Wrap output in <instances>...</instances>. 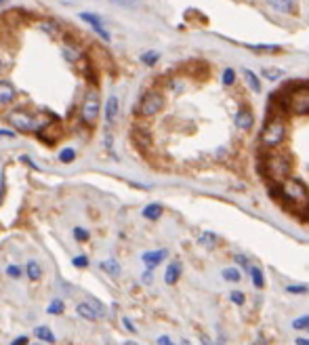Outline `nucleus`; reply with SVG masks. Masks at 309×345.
Returning a JSON list of instances; mask_svg holds the SVG:
<instances>
[{"mask_svg": "<svg viewBox=\"0 0 309 345\" xmlns=\"http://www.w3.org/2000/svg\"><path fill=\"white\" fill-rule=\"evenodd\" d=\"M13 345H28V339H26V337H22V339H15V341H13Z\"/></svg>", "mask_w": 309, "mask_h": 345, "instance_id": "nucleus-31", "label": "nucleus"}, {"mask_svg": "<svg viewBox=\"0 0 309 345\" xmlns=\"http://www.w3.org/2000/svg\"><path fill=\"white\" fill-rule=\"evenodd\" d=\"M230 299H232V301L236 303V306H244V301H246V297L242 295V292H240V290H234V292H232V295H230Z\"/></svg>", "mask_w": 309, "mask_h": 345, "instance_id": "nucleus-22", "label": "nucleus"}, {"mask_svg": "<svg viewBox=\"0 0 309 345\" xmlns=\"http://www.w3.org/2000/svg\"><path fill=\"white\" fill-rule=\"evenodd\" d=\"M126 345H135V343H126Z\"/></svg>", "mask_w": 309, "mask_h": 345, "instance_id": "nucleus-33", "label": "nucleus"}, {"mask_svg": "<svg viewBox=\"0 0 309 345\" xmlns=\"http://www.w3.org/2000/svg\"><path fill=\"white\" fill-rule=\"evenodd\" d=\"M164 257H166V250H156V252H146V255H143V261L148 263V270H154Z\"/></svg>", "mask_w": 309, "mask_h": 345, "instance_id": "nucleus-9", "label": "nucleus"}, {"mask_svg": "<svg viewBox=\"0 0 309 345\" xmlns=\"http://www.w3.org/2000/svg\"><path fill=\"white\" fill-rule=\"evenodd\" d=\"M236 82V72L232 68H225V72H223V84L225 86H232Z\"/></svg>", "mask_w": 309, "mask_h": 345, "instance_id": "nucleus-19", "label": "nucleus"}, {"mask_svg": "<svg viewBox=\"0 0 309 345\" xmlns=\"http://www.w3.org/2000/svg\"><path fill=\"white\" fill-rule=\"evenodd\" d=\"M28 276L32 278V280H38L40 278V268L36 266V263H30V266H28Z\"/></svg>", "mask_w": 309, "mask_h": 345, "instance_id": "nucleus-21", "label": "nucleus"}, {"mask_svg": "<svg viewBox=\"0 0 309 345\" xmlns=\"http://www.w3.org/2000/svg\"><path fill=\"white\" fill-rule=\"evenodd\" d=\"M244 80H246V86H248L252 93H261V80L252 70H244Z\"/></svg>", "mask_w": 309, "mask_h": 345, "instance_id": "nucleus-7", "label": "nucleus"}, {"mask_svg": "<svg viewBox=\"0 0 309 345\" xmlns=\"http://www.w3.org/2000/svg\"><path fill=\"white\" fill-rule=\"evenodd\" d=\"M286 130H288V126H286L284 116H280V114L272 116L265 122V126L261 128V141H263L267 148H276V146H280L282 141H284Z\"/></svg>", "mask_w": 309, "mask_h": 345, "instance_id": "nucleus-4", "label": "nucleus"}, {"mask_svg": "<svg viewBox=\"0 0 309 345\" xmlns=\"http://www.w3.org/2000/svg\"><path fill=\"white\" fill-rule=\"evenodd\" d=\"M143 215H146L148 219H158L160 215H162V206H158V204H152V206H148L146 210H143Z\"/></svg>", "mask_w": 309, "mask_h": 345, "instance_id": "nucleus-16", "label": "nucleus"}, {"mask_svg": "<svg viewBox=\"0 0 309 345\" xmlns=\"http://www.w3.org/2000/svg\"><path fill=\"white\" fill-rule=\"evenodd\" d=\"M286 108L294 116L309 114V86H298L288 90L286 95Z\"/></svg>", "mask_w": 309, "mask_h": 345, "instance_id": "nucleus-5", "label": "nucleus"}, {"mask_svg": "<svg viewBox=\"0 0 309 345\" xmlns=\"http://www.w3.org/2000/svg\"><path fill=\"white\" fill-rule=\"evenodd\" d=\"M246 48L256 50V53H265V55H276L282 50V46H278V44H246Z\"/></svg>", "mask_w": 309, "mask_h": 345, "instance_id": "nucleus-11", "label": "nucleus"}, {"mask_svg": "<svg viewBox=\"0 0 309 345\" xmlns=\"http://www.w3.org/2000/svg\"><path fill=\"white\" fill-rule=\"evenodd\" d=\"M252 122H254V116H252V112L248 108H242L234 118L236 128H240V130H248L252 126Z\"/></svg>", "mask_w": 309, "mask_h": 345, "instance_id": "nucleus-6", "label": "nucleus"}, {"mask_svg": "<svg viewBox=\"0 0 309 345\" xmlns=\"http://www.w3.org/2000/svg\"><path fill=\"white\" fill-rule=\"evenodd\" d=\"M74 263L82 268V266H86V263H88V259H86V257H78V259H74Z\"/></svg>", "mask_w": 309, "mask_h": 345, "instance_id": "nucleus-29", "label": "nucleus"}, {"mask_svg": "<svg viewBox=\"0 0 309 345\" xmlns=\"http://www.w3.org/2000/svg\"><path fill=\"white\" fill-rule=\"evenodd\" d=\"M248 272H250V278H252L254 288H263L265 286V276H263L261 268H248Z\"/></svg>", "mask_w": 309, "mask_h": 345, "instance_id": "nucleus-13", "label": "nucleus"}, {"mask_svg": "<svg viewBox=\"0 0 309 345\" xmlns=\"http://www.w3.org/2000/svg\"><path fill=\"white\" fill-rule=\"evenodd\" d=\"M101 268L106 270L108 274H112V276H116V274H120V268H118V263H116V261H106V263H101Z\"/></svg>", "mask_w": 309, "mask_h": 345, "instance_id": "nucleus-20", "label": "nucleus"}, {"mask_svg": "<svg viewBox=\"0 0 309 345\" xmlns=\"http://www.w3.org/2000/svg\"><path fill=\"white\" fill-rule=\"evenodd\" d=\"M263 78H267V80H278V78H282L284 76V70H280V68H263Z\"/></svg>", "mask_w": 309, "mask_h": 345, "instance_id": "nucleus-15", "label": "nucleus"}, {"mask_svg": "<svg viewBox=\"0 0 309 345\" xmlns=\"http://www.w3.org/2000/svg\"><path fill=\"white\" fill-rule=\"evenodd\" d=\"M34 334H36L38 339L46 341V343H55V334H53V330H50L48 326H36Z\"/></svg>", "mask_w": 309, "mask_h": 345, "instance_id": "nucleus-14", "label": "nucleus"}, {"mask_svg": "<svg viewBox=\"0 0 309 345\" xmlns=\"http://www.w3.org/2000/svg\"><path fill=\"white\" fill-rule=\"evenodd\" d=\"M38 345H40V343H38Z\"/></svg>", "mask_w": 309, "mask_h": 345, "instance_id": "nucleus-34", "label": "nucleus"}, {"mask_svg": "<svg viewBox=\"0 0 309 345\" xmlns=\"http://www.w3.org/2000/svg\"><path fill=\"white\" fill-rule=\"evenodd\" d=\"M6 274H8V276H11V278H22V268H17V266H11V268H6Z\"/></svg>", "mask_w": 309, "mask_h": 345, "instance_id": "nucleus-24", "label": "nucleus"}, {"mask_svg": "<svg viewBox=\"0 0 309 345\" xmlns=\"http://www.w3.org/2000/svg\"><path fill=\"white\" fill-rule=\"evenodd\" d=\"M292 328H296V330H309V316H301V318L292 320Z\"/></svg>", "mask_w": 309, "mask_h": 345, "instance_id": "nucleus-18", "label": "nucleus"}, {"mask_svg": "<svg viewBox=\"0 0 309 345\" xmlns=\"http://www.w3.org/2000/svg\"><path fill=\"white\" fill-rule=\"evenodd\" d=\"M179 276H181V266L174 261V263H170V266L166 268V274H164V282H166V284H174V282L179 280Z\"/></svg>", "mask_w": 309, "mask_h": 345, "instance_id": "nucleus-10", "label": "nucleus"}, {"mask_svg": "<svg viewBox=\"0 0 309 345\" xmlns=\"http://www.w3.org/2000/svg\"><path fill=\"white\" fill-rule=\"evenodd\" d=\"M223 278L230 280V282H240V272L236 268H225L223 270Z\"/></svg>", "mask_w": 309, "mask_h": 345, "instance_id": "nucleus-17", "label": "nucleus"}, {"mask_svg": "<svg viewBox=\"0 0 309 345\" xmlns=\"http://www.w3.org/2000/svg\"><path fill=\"white\" fill-rule=\"evenodd\" d=\"M76 312H78V316L80 318H86V320H97V310L92 308V306H88V303H80V306L76 308Z\"/></svg>", "mask_w": 309, "mask_h": 345, "instance_id": "nucleus-12", "label": "nucleus"}, {"mask_svg": "<svg viewBox=\"0 0 309 345\" xmlns=\"http://www.w3.org/2000/svg\"><path fill=\"white\" fill-rule=\"evenodd\" d=\"M46 312H48V314H61V312H64V303H61V301H53V303H50V306L46 308Z\"/></svg>", "mask_w": 309, "mask_h": 345, "instance_id": "nucleus-23", "label": "nucleus"}, {"mask_svg": "<svg viewBox=\"0 0 309 345\" xmlns=\"http://www.w3.org/2000/svg\"><path fill=\"white\" fill-rule=\"evenodd\" d=\"M234 259H236V263H238V266H240V268H244V270H248V268H250V261H248V259H246L244 255H236Z\"/></svg>", "mask_w": 309, "mask_h": 345, "instance_id": "nucleus-25", "label": "nucleus"}, {"mask_svg": "<svg viewBox=\"0 0 309 345\" xmlns=\"http://www.w3.org/2000/svg\"><path fill=\"white\" fill-rule=\"evenodd\" d=\"M288 292H298V295H303V292H307V286H286Z\"/></svg>", "mask_w": 309, "mask_h": 345, "instance_id": "nucleus-27", "label": "nucleus"}, {"mask_svg": "<svg viewBox=\"0 0 309 345\" xmlns=\"http://www.w3.org/2000/svg\"><path fill=\"white\" fill-rule=\"evenodd\" d=\"M214 238H217L214 234H204V236L200 238V242H204V244H214Z\"/></svg>", "mask_w": 309, "mask_h": 345, "instance_id": "nucleus-26", "label": "nucleus"}, {"mask_svg": "<svg viewBox=\"0 0 309 345\" xmlns=\"http://www.w3.org/2000/svg\"><path fill=\"white\" fill-rule=\"evenodd\" d=\"M296 345H309V339H301V337H298L296 339Z\"/></svg>", "mask_w": 309, "mask_h": 345, "instance_id": "nucleus-32", "label": "nucleus"}, {"mask_svg": "<svg viewBox=\"0 0 309 345\" xmlns=\"http://www.w3.org/2000/svg\"><path fill=\"white\" fill-rule=\"evenodd\" d=\"M274 8L278 11H284V13H296V2L294 0H267Z\"/></svg>", "mask_w": 309, "mask_h": 345, "instance_id": "nucleus-8", "label": "nucleus"}, {"mask_svg": "<svg viewBox=\"0 0 309 345\" xmlns=\"http://www.w3.org/2000/svg\"><path fill=\"white\" fill-rule=\"evenodd\" d=\"M112 59L70 19L32 6L0 13V122L46 150L90 141Z\"/></svg>", "mask_w": 309, "mask_h": 345, "instance_id": "nucleus-1", "label": "nucleus"}, {"mask_svg": "<svg viewBox=\"0 0 309 345\" xmlns=\"http://www.w3.org/2000/svg\"><path fill=\"white\" fill-rule=\"evenodd\" d=\"M158 345H172V341L166 337V334H162V337H158Z\"/></svg>", "mask_w": 309, "mask_h": 345, "instance_id": "nucleus-28", "label": "nucleus"}, {"mask_svg": "<svg viewBox=\"0 0 309 345\" xmlns=\"http://www.w3.org/2000/svg\"><path fill=\"white\" fill-rule=\"evenodd\" d=\"M280 196L288 204L307 206L309 204V188L296 177H288L280 184Z\"/></svg>", "mask_w": 309, "mask_h": 345, "instance_id": "nucleus-3", "label": "nucleus"}, {"mask_svg": "<svg viewBox=\"0 0 309 345\" xmlns=\"http://www.w3.org/2000/svg\"><path fill=\"white\" fill-rule=\"evenodd\" d=\"M263 172L265 177L274 181V184H282L284 179L290 177V170H292V156L288 152H270L265 154L263 158Z\"/></svg>", "mask_w": 309, "mask_h": 345, "instance_id": "nucleus-2", "label": "nucleus"}, {"mask_svg": "<svg viewBox=\"0 0 309 345\" xmlns=\"http://www.w3.org/2000/svg\"><path fill=\"white\" fill-rule=\"evenodd\" d=\"M122 322H124V326L130 330V332H135V326H132V322L128 320V318H124V320H122Z\"/></svg>", "mask_w": 309, "mask_h": 345, "instance_id": "nucleus-30", "label": "nucleus"}]
</instances>
